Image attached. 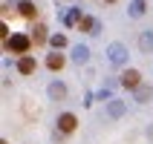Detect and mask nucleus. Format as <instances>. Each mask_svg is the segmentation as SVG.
I'll return each mask as SVG.
<instances>
[{
    "mask_svg": "<svg viewBox=\"0 0 153 144\" xmlns=\"http://www.w3.org/2000/svg\"><path fill=\"white\" fill-rule=\"evenodd\" d=\"M6 49L15 52V55H26V52L32 49V38H26V35H12V38H6Z\"/></svg>",
    "mask_w": 153,
    "mask_h": 144,
    "instance_id": "obj_1",
    "label": "nucleus"
},
{
    "mask_svg": "<svg viewBox=\"0 0 153 144\" xmlns=\"http://www.w3.org/2000/svg\"><path fill=\"white\" fill-rule=\"evenodd\" d=\"M107 58H110L113 66H124V64H127V46H124V43H110Z\"/></svg>",
    "mask_w": 153,
    "mask_h": 144,
    "instance_id": "obj_2",
    "label": "nucleus"
},
{
    "mask_svg": "<svg viewBox=\"0 0 153 144\" xmlns=\"http://www.w3.org/2000/svg\"><path fill=\"white\" fill-rule=\"evenodd\" d=\"M78 32H87V35H98V32H101V23H98L95 17L84 15L81 20H78Z\"/></svg>",
    "mask_w": 153,
    "mask_h": 144,
    "instance_id": "obj_3",
    "label": "nucleus"
},
{
    "mask_svg": "<svg viewBox=\"0 0 153 144\" xmlns=\"http://www.w3.org/2000/svg\"><path fill=\"white\" fill-rule=\"evenodd\" d=\"M119 81H121V86H127V89H136L139 84H142V75H139L136 69H124L119 75Z\"/></svg>",
    "mask_w": 153,
    "mask_h": 144,
    "instance_id": "obj_4",
    "label": "nucleus"
},
{
    "mask_svg": "<svg viewBox=\"0 0 153 144\" xmlns=\"http://www.w3.org/2000/svg\"><path fill=\"white\" fill-rule=\"evenodd\" d=\"M75 127H78V118L72 115V112H61L58 115V130L61 133H72Z\"/></svg>",
    "mask_w": 153,
    "mask_h": 144,
    "instance_id": "obj_5",
    "label": "nucleus"
},
{
    "mask_svg": "<svg viewBox=\"0 0 153 144\" xmlns=\"http://www.w3.org/2000/svg\"><path fill=\"white\" fill-rule=\"evenodd\" d=\"M124 112H127V104L124 101H119V98H110V101H107V115H110V118H121Z\"/></svg>",
    "mask_w": 153,
    "mask_h": 144,
    "instance_id": "obj_6",
    "label": "nucleus"
},
{
    "mask_svg": "<svg viewBox=\"0 0 153 144\" xmlns=\"http://www.w3.org/2000/svg\"><path fill=\"white\" fill-rule=\"evenodd\" d=\"M35 66H38V64H35L32 55H20V61H17V72H20V75H32Z\"/></svg>",
    "mask_w": 153,
    "mask_h": 144,
    "instance_id": "obj_7",
    "label": "nucleus"
},
{
    "mask_svg": "<svg viewBox=\"0 0 153 144\" xmlns=\"http://www.w3.org/2000/svg\"><path fill=\"white\" fill-rule=\"evenodd\" d=\"M64 64H67V58L61 55V49H55L49 58H46V66H49L52 72H55V69H64Z\"/></svg>",
    "mask_w": 153,
    "mask_h": 144,
    "instance_id": "obj_8",
    "label": "nucleus"
},
{
    "mask_svg": "<svg viewBox=\"0 0 153 144\" xmlns=\"http://www.w3.org/2000/svg\"><path fill=\"white\" fill-rule=\"evenodd\" d=\"M133 92H136V101L139 104H147L153 98V86H147V84H139L136 89H133Z\"/></svg>",
    "mask_w": 153,
    "mask_h": 144,
    "instance_id": "obj_9",
    "label": "nucleus"
},
{
    "mask_svg": "<svg viewBox=\"0 0 153 144\" xmlns=\"http://www.w3.org/2000/svg\"><path fill=\"white\" fill-rule=\"evenodd\" d=\"M49 98H52V101H64V98H67V86L61 84V81L49 84Z\"/></svg>",
    "mask_w": 153,
    "mask_h": 144,
    "instance_id": "obj_10",
    "label": "nucleus"
},
{
    "mask_svg": "<svg viewBox=\"0 0 153 144\" xmlns=\"http://www.w3.org/2000/svg\"><path fill=\"white\" fill-rule=\"evenodd\" d=\"M72 61H75L78 66L87 64V61H90V49H87V46H75V49H72Z\"/></svg>",
    "mask_w": 153,
    "mask_h": 144,
    "instance_id": "obj_11",
    "label": "nucleus"
},
{
    "mask_svg": "<svg viewBox=\"0 0 153 144\" xmlns=\"http://www.w3.org/2000/svg\"><path fill=\"white\" fill-rule=\"evenodd\" d=\"M139 49H142V52H150L153 49V32H150V29L139 35Z\"/></svg>",
    "mask_w": 153,
    "mask_h": 144,
    "instance_id": "obj_12",
    "label": "nucleus"
},
{
    "mask_svg": "<svg viewBox=\"0 0 153 144\" xmlns=\"http://www.w3.org/2000/svg\"><path fill=\"white\" fill-rule=\"evenodd\" d=\"M17 6H20V15H23V17H35V15H38L35 3H29V0H17Z\"/></svg>",
    "mask_w": 153,
    "mask_h": 144,
    "instance_id": "obj_13",
    "label": "nucleus"
},
{
    "mask_svg": "<svg viewBox=\"0 0 153 144\" xmlns=\"http://www.w3.org/2000/svg\"><path fill=\"white\" fill-rule=\"evenodd\" d=\"M81 17H84V15H81V9H69L67 15H64V23H67V26H78Z\"/></svg>",
    "mask_w": 153,
    "mask_h": 144,
    "instance_id": "obj_14",
    "label": "nucleus"
},
{
    "mask_svg": "<svg viewBox=\"0 0 153 144\" xmlns=\"http://www.w3.org/2000/svg\"><path fill=\"white\" fill-rule=\"evenodd\" d=\"M43 41H49V38H46V29H43V26H35V32H32V43H35V46H41Z\"/></svg>",
    "mask_w": 153,
    "mask_h": 144,
    "instance_id": "obj_15",
    "label": "nucleus"
},
{
    "mask_svg": "<svg viewBox=\"0 0 153 144\" xmlns=\"http://www.w3.org/2000/svg\"><path fill=\"white\" fill-rule=\"evenodd\" d=\"M130 15H133V17L145 15V0H133V3H130Z\"/></svg>",
    "mask_w": 153,
    "mask_h": 144,
    "instance_id": "obj_16",
    "label": "nucleus"
},
{
    "mask_svg": "<svg viewBox=\"0 0 153 144\" xmlns=\"http://www.w3.org/2000/svg\"><path fill=\"white\" fill-rule=\"evenodd\" d=\"M49 43H52V49H64V46H67V38H64V35H52Z\"/></svg>",
    "mask_w": 153,
    "mask_h": 144,
    "instance_id": "obj_17",
    "label": "nucleus"
},
{
    "mask_svg": "<svg viewBox=\"0 0 153 144\" xmlns=\"http://www.w3.org/2000/svg\"><path fill=\"white\" fill-rule=\"evenodd\" d=\"M98 101H110V86H104L101 92H98Z\"/></svg>",
    "mask_w": 153,
    "mask_h": 144,
    "instance_id": "obj_18",
    "label": "nucleus"
},
{
    "mask_svg": "<svg viewBox=\"0 0 153 144\" xmlns=\"http://www.w3.org/2000/svg\"><path fill=\"white\" fill-rule=\"evenodd\" d=\"M107 3H113V0H107Z\"/></svg>",
    "mask_w": 153,
    "mask_h": 144,
    "instance_id": "obj_19",
    "label": "nucleus"
},
{
    "mask_svg": "<svg viewBox=\"0 0 153 144\" xmlns=\"http://www.w3.org/2000/svg\"><path fill=\"white\" fill-rule=\"evenodd\" d=\"M0 144H6V141H0Z\"/></svg>",
    "mask_w": 153,
    "mask_h": 144,
    "instance_id": "obj_20",
    "label": "nucleus"
}]
</instances>
